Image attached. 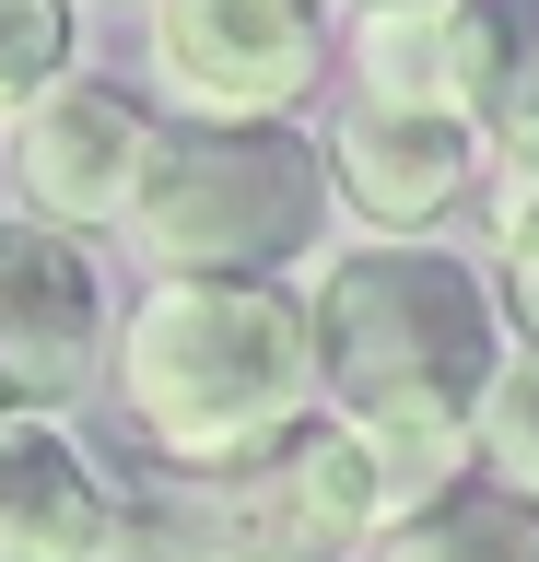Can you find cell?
Masks as SVG:
<instances>
[{
	"label": "cell",
	"instance_id": "obj_1",
	"mask_svg": "<svg viewBox=\"0 0 539 562\" xmlns=\"http://www.w3.org/2000/svg\"><path fill=\"white\" fill-rule=\"evenodd\" d=\"M317 411L375 446L398 504L469 481L481 411L504 386V305L493 270H469L458 246H352L317 281Z\"/></svg>",
	"mask_w": 539,
	"mask_h": 562
},
{
	"label": "cell",
	"instance_id": "obj_2",
	"mask_svg": "<svg viewBox=\"0 0 539 562\" xmlns=\"http://www.w3.org/2000/svg\"><path fill=\"white\" fill-rule=\"evenodd\" d=\"M106 375L165 469L235 481L317 422V316L282 281H153L117 316Z\"/></svg>",
	"mask_w": 539,
	"mask_h": 562
},
{
	"label": "cell",
	"instance_id": "obj_3",
	"mask_svg": "<svg viewBox=\"0 0 539 562\" xmlns=\"http://www.w3.org/2000/svg\"><path fill=\"white\" fill-rule=\"evenodd\" d=\"M328 140L305 130H165L153 188L130 211L153 281H282L328 246Z\"/></svg>",
	"mask_w": 539,
	"mask_h": 562
},
{
	"label": "cell",
	"instance_id": "obj_4",
	"mask_svg": "<svg viewBox=\"0 0 539 562\" xmlns=\"http://www.w3.org/2000/svg\"><path fill=\"white\" fill-rule=\"evenodd\" d=\"M142 59L177 130H293L328 70V0H153Z\"/></svg>",
	"mask_w": 539,
	"mask_h": 562
},
{
	"label": "cell",
	"instance_id": "obj_5",
	"mask_svg": "<svg viewBox=\"0 0 539 562\" xmlns=\"http://www.w3.org/2000/svg\"><path fill=\"white\" fill-rule=\"evenodd\" d=\"M398 516L388 469H375V446L363 434H340V422H305L293 446H270L258 469H235V481H212V539L223 562H352L375 551Z\"/></svg>",
	"mask_w": 539,
	"mask_h": 562
},
{
	"label": "cell",
	"instance_id": "obj_6",
	"mask_svg": "<svg viewBox=\"0 0 539 562\" xmlns=\"http://www.w3.org/2000/svg\"><path fill=\"white\" fill-rule=\"evenodd\" d=\"M153 153H165V117L130 82H94V70H71L59 94H36L12 117V176H24L47 235H94V223L130 235V211L153 188Z\"/></svg>",
	"mask_w": 539,
	"mask_h": 562
},
{
	"label": "cell",
	"instance_id": "obj_7",
	"mask_svg": "<svg viewBox=\"0 0 539 562\" xmlns=\"http://www.w3.org/2000/svg\"><path fill=\"white\" fill-rule=\"evenodd\" d=\"M106 351H117V316L82 235H47L36 211L0 223V411H59Z\"/></svg>",
	"mask_w": 539,
	"mask_h": 562
},
{
	"label": "cell",
	"instance_id": "obj_8",
	"mask_svg": "<svg viewBox=\"0 0 539 562\" xmlns=\"http://www.w3.org/2000/svg\"><path fill=\"white\" fill-rule=\"evenodd\" d=\"M328 188H340L388 246H434V223H446L458 200H481L493 165H481V130H469V117L352 94L340 117H328Z\"/></svg>",
	"mask_w": 539,
	"mask_h": 562
},
{
	"label": "cell",
	"instance_id": "obj_9",
	"mask_svg": "<svg viewBox=\"0 0 539 562\" xmlns=\"http://www.w3.org/2000/svg\"><path fill=\"white\" fill-rule=\"evenodd\" d=\"M0 562H130V492L59 411H0Z\"/></svg>",
	"mask_w": 539,
	"mask_h": 562
},
{
	"label": "cell",
	"instance_id": "obj_10",
	"mask_svg": "<svg viewBox=\"0 0 539 562\" xmlns=\"http://www.w3.org/2000/svg\"><path fill=\"white\" fill-rule=\"evenodd\" d=\"M458 117L493 200H539V0H458Z\"/></svg>",
	"mask_w": 539,
	"mask_h": 562
},
{
	"label": "cell",
	"instance_id": "obj_11",
	"mask_svg": "<svg viewBox=\"0 0 539 562\" xmlns=\"http://www.w3.org/2000/svg\"><path fill=\"white\" fill-rule=\"evenodd\" d=\"M363 562H539V504H516L504 481H446L398 504Z\"/></svg>",
	"mask_w": 539,
	"mask_h": 562
},
{
	"label": "cell",
	"instance_id": "obj_12",
	"mask_svg": "<svg viewBox=\"0 0 539 562\" xmlns=\"http://www.w3.org/2000/svg\"><path fill=\"white\" fill-rule=\"evenodd\" d=\"M71 35L82 0H0V117H24L36 94L71 82Z\"/></svg>",
	"mask_w": 539,
	"mask_h": 562
},
{
	"label": "cell",
	"instance_id": "obj_13",
	"mask_svg": "<svg viewBox=\"0 0 539 562\" xmlns=\"http://www.w3.org/2000/svg\"><path fill=\"white\" fill-rule=\"evenodd\" d=\"M481 481H504L516 504H539V351L528 363H504L493 411H481V457H469Z\"/></svg>",
	"mask_w": 539,
	"mask_h": 562
},
{
	"label": "cell",
	"instance_id": "obj_14",
	"mask_svg": "<svg viewBox=\"0 0 539 562\" xmlns=\"http://www.w3.org/2000/svg\"><path fill=\"white\" fill-rule=\"evenodd\" d=\"M493 305L539 351V200H493Z\"/></svg>",
	"mask_w": 539,
	"mask_h": 562
},
{
	"label": "cell",
	"instance_id": "obj_15",
	"mask_svg": "<svg viewBox=\"0 0 539 562\" xmlns=\"http://www.w3.org/2000/svg\"><path fill=\"white\" fill-rule=\"evenodd\" d=\"M363 12H423V0H352V24H363Z\"/></svg>",
	"mask_w": 539,
	"mask_h": 562
}]
</instances>
